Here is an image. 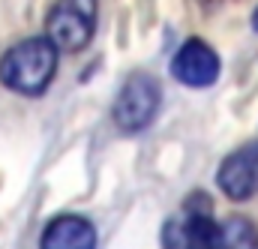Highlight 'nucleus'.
Here are the masks:
<instances>
[{"instance_id": "1", "label": "nucleus", "mask_w": 258, "mask_h": 249, "mask_svg": "<svg viewBox=\"0 0 258 249\" xmlns=\"http://www.w3.org/2000/svg\"><path fill=\"white\" fill-rule=\"evenodd\" d=\"M57 48L45 36H30L15 42L0 57V81L12 93L21 96H39L48 90L54 72H57Z\"/></svg>"}, {"instance_id": "2", "label": "nucleus", "mask_w": 258, "mask_h": 249, "mask_svg": "<svg viewBox=\"0 0 258 249\" xmlns=\"http://www.w3.org/2000/svg\"><path fill=\"white\" fill-rule=\"evenodd\" d=\"M162 249H219V222L204 192L186 198L183 210L162 225Z\"/></svg>"}, {"instance_id": "3", "label": "nucleus", "mask_w": 258, "mask_h": 249, "mask_svg": "<svg viewBox=\"0 0 258 249\" xmlns=\"http://www.w3.org/2000/svg\"><path fill=\"white\" fill-rule=\"evenodd\" d=\"M99 0H57L45 18V39L66 54L87 48L96 30Z\"/></svg>"}, {"instance_id": "4", "label": "nucleus", "mask_w": 258, "mask_h": 249, "mask_svg": "<svg viewBox=\"0 0 258 249\" xmlns=\"http://www.w3.org/2000/svg\"><path fill=\"white\" fill-rule=\"evenodd\" d=\"M162 105V87L150 72H132L117 90L111 117L123 132H141L153 123Z\"/></svg>"}, {"instance_id": "5", "label": "nucleus", "mask_w": 258, "mask_h": 249, "mask_svg": "<svg viewBox=\"0 0 258 249\" xmlns=\"http://www.w3.org/2000/svg\"><path fill=\"white\" fill-rule=\"evenodd\" d=\"M219 189L231 201H246L258 192V141L243 144L240 150L228 153L216 171Z\"/></svg>"}, {"instance_id": "6", "label": "nucleus", "mask_w": 258, "mask_h": 249, "mask_svg": "<svg viewBox=\"0 0 258 249\" xmlns=\"http://www.w3.org/2000/svg\"><path fill=\"white\" fill-rule=\"evenodd\" d=\"M171 75L186 87H210L219 78V54L204 39H186L171 57Z\"/></svg>"}, {"instance_id": "7", "label": "nucleus", "mask_w": 258, "mask_h": 249, "mask_svg": "<svg viewBox=\"0 0 258 249\" xmlns=\"http://www.w3.org/2000/svg\"><path fill=\"white\" fill-rule=\"evenodd\" d=\"M39 249H96V228L78 213H60L45 225Z\"/></svg>"}, {"instance_id": "8", "label": "nucleus", "mask_w": 258, "mask_h": 249, "mask_svg": "<svg viewBox=\"0 0 258 249\" xmlns=\"http://www.w3.org/2000/svg\"><path fill=\"white\" fill-rule=\"evenodd\" d=\"M219 249H258V228L246 216H228L219 222Z\"/></svg>"}, {"instance_id": "9", "label": "nucleus", "mask_w": 258, "mask_h": 249, "mask_svg": "<svg viewBox=\"0 0 258 249\" xmlns=\"http://www.w3.org/2000/svg\"><path fill=\"white\" fill-rule=\"evenodd\" d=\"M252 27H255V30H258V9H255V12H252Z\"/></svg>"}]
</instances>
